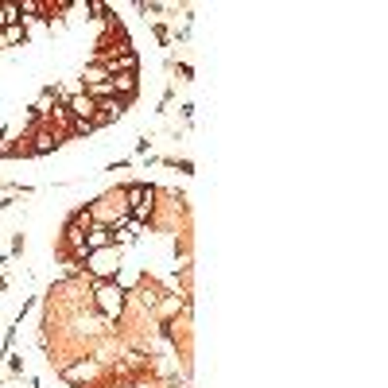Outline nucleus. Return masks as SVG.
I'll return each mask as SVG.
<instances>
[{
	"instance_id": "nucleus-16",
	"label": "nucleus",
	"mask_w": 388,
	"mask_h": 388,
	"mask_svg": "<svg viewBox=\"0 0 388 388\" xmlns=\"http://www.w3.org/2000/svg\"><path fill=\"white\" fill-rule=\"evenodd\" d=\"M43 12V0H20V16H39Z\"/></svg>"
},
{
	"instance_id": "nucleus-1",
	"label": "nucleus",
	"mask_w": 388,
	"mask_h": 388,
	"mask_svg": "<svg viewBox=\"0 0 388 388\" xmlns=\"http://www.w3.org/2000/svg\"><path fill=\"white\" fill-rule=\"evenodd\" d=\"M97 307H101L105 319H117V314L125 311V288H120L117 280L97 283Z\"/></svg>"
},
{
	"instance_id": "nucleus-4",
	"label": "nucleus",
	"mask_w": 388,
	"mask_h": 388,
	"mask_svg": "<svg viewBox=\"0 0 388 388\" xmlns=\"http://www.w3.org/2000/svg\"><path fill=\"white\" fill-rule=\"evenodd\" d=\"M66 113H70L74 120H94V113H97V101L86 94V89H78V94L70 97V101H66Z\"/></svg>"
},
{
	"instance_id": "nucleus-12",
	"label": "nucleus",
	"mask_w": 388,
	"mask_h": 388,
	"mask_svg": "<svg viewBox=\"0 0 388 388\" xmlns=\"http://www.w3.org/2000/svg\"><path fill=\"white\" fill-rule=\"evenodd\" d=\"M94 120H70V129H66V136H94Z\"/></svg>"
},
{
	"instance_id": "nucleus-9",
	"label": "nucleus",
	"mask_w": 388,
	"mask_h": 388,
	"mask_svg": "<svg viewBox=\"0 0 388 388\" xmlns=\"http://www.w3.org/2000/svg\"><path fill=\"white\" fill-rule=\"evenodd\" d=\"M97 82H109V70H105V66H97V63H89L86 70H82V89L97 86Z\"/></svg>"
},
{
	"instance_id": "nucleus-10",
	"label": "nucleus",
	"mask_w": 388,
	"mask_h": 388,
	"mask_svg": "<svg viewBox=\"0 0 388 388\" xmlns=\"http://www.w3.org/2000/svg\"><path fill=\"white\" fill-rule=\"evenodd\" d=\"M12 23H20V4H0V32Z\"/></svg>"
},
{
	"instance_id": "nucleus-6",
	"label": "nucleus",
	"mask_w": 388,
	"mask_h": 388,
	"mask_svg": "<svg viewBox=\"0 0 388 388\" xmlns=\"http://www.w3.org/2000/svg\"><path fill=\"white\" fill-rule=\"evenodd\" d=\"M28 144H32V155H51V151L58 148V132L39 129L35 136H28Z\"/></svg>"
},
{
	"instance_id": "nucleus-5",
	"label": "nucleus",
	"mask_w": 388,
	"mask_h": 388,
	"mask_svg": "<svg viewBox=\"0 0 388 388\" xmlns=\"http://www.w3.org/2000/svg\"><path fill=\"white\" fill-rule=\"evenodd\" d=\"M86 248L89 252H97V248H113V226L94 222V226L86 229Z\"/></svg>"
},
{
	"instance_id": "nucleus-3",
	"label": "nucleus",
	"mask_w": 388,
	"mask_h": 388,
	"mask_svg": "<svg viewBox=\"0 0 388 388\" xmlns=\"http://www.w3.org/2000/svg\"><path fill=\"white\" fill-rule=\"evenodd\" d=\"M125 109H129V101H120V97H109V101H97L94 129H105V125H113V120H120V117H125Z\"/></svg>"
},
{
	"instance_id": "nucleus-14",
	"label": "nucleus",
	"mask_w": 388,
	"mask_h": 388,
	"mask_svg": "<svg viewBox=\"0 0 388 388\" xmlns=\"http://www.w3.org/2000/svg\"><path fill=\"white\" fill-rule=\"evenodd\" d=\"M0 155H16V132H0Z\"/></svg>"
},
{
	"instance_id": "nucleus-7",
	"label": "nucleus",
	"mask_w": 388,
	"mask_h": 388,
	"mask_svg": "<svg viewBox=\"0 0 388 388\" xmlns=\"http://www.w3.org/2000/svg\"><path fill=\"white\" fill-rule=\"evenodd\" d=\"M151 186H140V183H132V186H125V191H120V198H125V202L132 206V210H136V206H148L151 202Z\"/></svg>"
},
{
	"instance_id": "nucleus-11",
	"label": "nucleus",
	"mask_w": 388,
	"mask_h": 388,
	"mask_svg": "<svg viewBox=\"0 0 388 388\" xmlns=\"http://www.w3.org/2000/svg\"><path fill=\"white\" fill-rule=\"evenodd\" d=\"M20 39H23V23H12V28L0 32V47H12V43H20Z\"/></svg>"
},
{
	"instance_id": "nucleus-8",
	"label": "nucleus",
	"mask_w": 388,
	"mask_h": 388,
	"mask_svg": "<svg viewBox=\"0 0 388 388\" xmlns=\"http://www.w3.org/2000/svg\"><path fill=\"white\" fill-rule=\"evenodd\" d=\"M113 94L120 101H132L136 97V74H113Z\"/></svg>"
},
{
	"instance_id": "nucleus-2",
	"label": "nucleus",
	"mask_w": 388,
	"mask_h": 388,
	"mask_svg": "<svg viewBox=\"0 0 388 388\" xmlns=\"http://www.w3.org/2000/svg\"><path fill=\"white\" fill-rule=\"evenodd\" d=\"M89 272L97 276V283H105V280H117V272L120 264L113 260V248H97V252H89Z\"/></svg>"
},
{
	"instance_id": "nucleus-13",
	"label": "nucleus",
	"mask_w": 388,
	"mask_h": 388,
	"mask_svg": "<svg viewBox=\"0 0 388 388\" xmlns=\"http://www.w3.org/2000/svg\"><path fill=\"white\" fill-rule=\"evenodd\" d=\"M51 109H54V89H43V94H39V101H35V113H39V117H47Z\"/></svg>"
},
{
	"instance_id": "nucleus-17",
	"label": "nucleus",
	"mask_w": 388,
	"mask_h": 388,
	"mask_svg": "<svg viewBox=\"0 0 388 388\" xmlns=\"http://www.w3.org/2000/svg\"><path fill=\"white\" fill-rule=\"evenodd\" d=\"M132 217H136V222H144V217H151V202H148V206H136V210H132Z\"/></svg>"
},
{
	"instance_id": "nucleus-15",
	"label": "nucleus",
	"mask_w": 388,
	"mask_h": 388,
	"mask_svg": "<svg viewBox=\"0 0 388 388\" xmlns=\"http://www.w3.org/2000/svg\"><path fill=\"white\" fill-rule=\"evenodd\" d=\"M94 377V365H74V369H66V380H86Z\"/></svg>"
}]
</instances>
